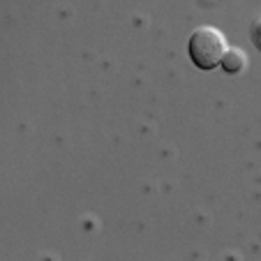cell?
<instances>
[{"label":"cell","instance_id":"6da1fadb","mask_svg":"<svg viewBox=\"0 0 261 261\" xmlns=\"http://www.w3.org/2000/svg\"><path fill=\"white\" fill-rule=\"evenodd\" d=\"M227 40L213 25H201L197 28L188 40V54L190 60L197 65L199 69H213L222 63L224 54H227Z\"/></svg>","mask_w":261,"mask_h":261},{"label":"cell","instance_id":"7a4b0ae2","mask_svg":"<svg viewBox=\"0 0 261 261\" xmlns=\"http://www.w3.org/2000/svg\"><path fill=\"white\" fill-rule=\"evenodd\" d=\"M243 58H245V56H241V51L227 49V54H224V58H222L220 65H224V69H227L229 74H236L238 69L243 67Z\"/></svg>","mask_w":261,"mask_h":261}]
</instances>
